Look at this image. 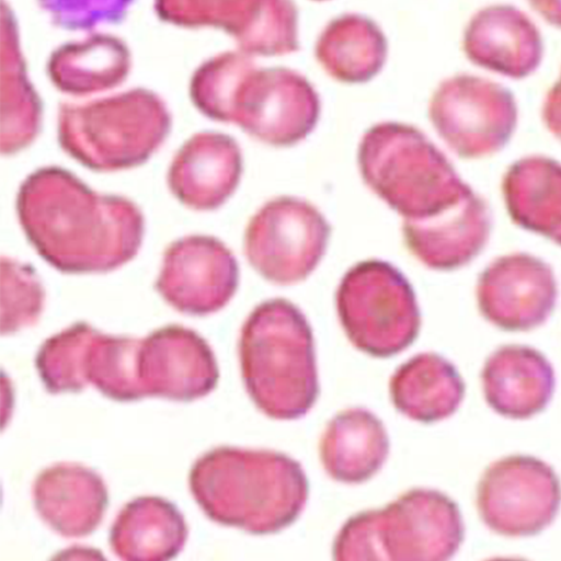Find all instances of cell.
Instances as JSON below:
<instances>
[{"instance_id": "obj_12", "label": "cell", "mask_w": 561, "mask_h": 561, "mask_svg": "<svg viewBox=\"0 0 561 561\" xmlns=\"http://www.w3.org/2000/svg\"><path fill=\"white\" fill-rule=\"evenodd\" d=\"M239 266L217 238L192 234L169 244L154 287L181 313L203 317L222 309L233 297Z\"/></svg>"}, {"instance_id": "obj_1", "label": "cell", "mask_w": 561, "mask_h": 561, "mask_svg": "<svg viewBox=\"0 0 561 561\" xmlns=\"http://www.w3.org/2000/svg\"><path fill=\"white\" fill-rule=\"evenodd\" d=\"M16 214L41 257L67 274L118 268L138 253L145 231L136 204L98 193L59 167L27 175L19 187Z\"/></svg>"}, {"instance_id": "obj_16", "label": "cell", "mask_w": 561, "mask_h": 561, "mask_svg": "<svg viewBox=\"0 0 561 561\" xmlns=\"http://www.w3.org/2000/svg\"><path fill=\"white\" fill-rule=\"evenodd\" d=\"M242 173L238 142L228 135L204 131L186 140L173 157L168 186L195 210H214L234 193Z\"/></svg>"}, {"instance_id": "obj_18", "label": "cell", "mask_w": 561, "mask_h": 561, "mask_svg": "<svg viewBox=\"0 0 561 561\" xmlns=\"http://www.w3.org/2000/svg\"><path fill=\"white\" fill-rule=\"evenodd\" d=\"M463 50L474 65L519 79L540 65L542 39L525 13L512 5L496 4L471 18L463 35Z\"/></svg>"}, {"instance_id": "obj_27", "label": "cell", "mask_w": 561, "mask_h": 561, "mask_svg": "<svg viewBox=\"0 0 561 561\" xmlns=\"http://www.w3.org/2000/svg\"><path fill=\"white\" fill-rule=\"evenodd\" d=\"M39 129V107L28 93L3 95L1 152L11 156L33 142Z\"/></svg>"}, {"instance_id": "obj_15", "label": "cell", "mask_w": 561, "mask_h": 561, "mask_svg": "<svg viewBox=\"0 0 561 561\" xmlns=\"http://www.w3.org/2000/svg\"><path fill=\"white\" fill-rule=\"evenodd\" d=\"M491 229L485 202L472 190L434 216L403 219V242L425 266L451 271L468 264L484 248Z\"/></svg>"}, {"instance_id": "obj_14", "label": "cell", "mask_w": 561, "mask_h": 561, "mask_svg": "<svg viewBox=\"0 0 561 561\" xmlns=\"http://www.w3.org/2000/svg\"><path fill=\"white\" fill-rule=\"evenodd\" d=\"M139 373L146 397L181 402L206 397L219 379L207 341L178 324L162 327L141 339Z\"/></svg>"}, {"instance_id": "obj_26", "label": "cell", "mask_w": 561, "mask_h": 561, "mask_svg": "<svg viewBox=\"0 0 561 561\" xmlns=\"http://www.w3.org/2000/svg\"><path fill=\"white\" fill-rule=\"evenodd\" d=\"M45 291L34 268L1 257V334L10 335L37 322Z\"/></svg>"}, {"instance_id": "obj_22", "label": "cell", "mask_w": 561, "mask_h": 561, "mask_svg": "<svg viewBox=\"0 0 561 561\" xmlns=\"http://www.w3.org/2000/svg\"><path fill=\"white\" fill-rule=\"evenodd\" d=\"M389 391L401 414L421 423H433L457 411L465 396V382L450 362L427 352L396 369Z\"/></svg>"}, {"instance_id": "obj_3", "label": "cell", "mask_w": 561, "mask_h": 561, "mask_svg": "<svg viewBox=\"0 0 561 561\" xmlns=\"http://www.w3.org/2000/svg\"><path fill=\"white\" fill-rule=\"evenodd\" d=\"M239 362L245 390L271 419L306 415L319 394L314 341L302 311L273 298L257 305L239 337Z\"/></svg>"}, {"instance_id": "obj_24", "label": "cell", "mask_w": 561, "mask_h": 561, "mask_svg": "<svg viewBox=\"0 0 561 561\" xmlns=\"http://www.w3.org/2000/svg\"><path fill=\"white\" fill-rule=\"evenodd\" d=\"M386 38L374 21L357 14L333 20L321 33L316 56L323 69L342 82L370 80L382 68Z\"/></svg>"}, {"instance_id": "obj_7", "label": "cell", "mask_w": 561, "mask_h": 561, "mask_svg": "<svg viewBox=\"0 0 561 561\" xmlns=\"http://www.w3.org/2000/svg\"><path fill=\"white\" fill-rule=\"evenodd\" d=\"M203 113L237 124L264 144L288 147L313 130L320 100L308 80L290 69H252L250 75H233L216 85Z\"/></svg>"}, {"instance_id": "obj_29", "label": "cell", "mask_w": 561, "mask_h": 561, "mask_svg": "<svg viewBox=\"0 0 561 561\" xmlns=\"http://www.w3.org/2000/svg\"><path fill=\"white\" fill-rule=\"evenodd\" d=\"M528 1L548 23L561 28V0Z\"/></svg>"}, {"instance_id": "obj_6", "label": "cell", "mask_w": 561, "mask_h": 561, "mask_svg": "<svg viewBox=\"0 0 561 561\" xmlns=\"http://www.w3.org/2000/svg\"><path fill=\"white\" fill-rule=\"evenodd\" d=\"M164 105L130 93L87 105L62 106L58 141L71 158L94 171H118L146 162L169 134Z\"/></svg>"}, {"instance_id": "obj_21", "label": "cell", "mask_w": 561, "mask_h": 561, "mask_svg": "<svg viewBox=\"0 0 561 561\" xmlns=\"http://www.w3.org/2000/svg\"><path fill=\"white\" fill-rule=\"evenodd\" d=\"M388 454L386 427L364 408H351L331 419L319 444L325 472L346 484L369 480L383 466Z\"/></svg>"}, {"instance_id": "obj_20", "label": "cell", "mask_w": 561, "mask_h": 561, "mask_svg": "<svg viewBox=\"0 0 561 561\" xmlns=\"http://www.w3.org/2000/svg\"><path fill=\"white\" fill-rule=\"evenodd\" d=\"M187 537V524L175 504L145 495L121 508L110 529L108 543L122 560L164 561L180 553Z\"/></svg>"}, {"instance_id": "obj_17", "label": "cell", "mask_w": 561, "mask_h": 561, "mask_svg": "<svg viewBox=\"0 0 561 561\" xmlns=\"http://www.w3.org/2000/svg\"><path fill=\"white\" fill-rule=\"evenodd\" d=\"M32 499L41 519L65 538L92 534L108 505L103 478L75 462H57L41 470L32 485Z\"/></svg>"}, {"instance_id": "obj_10", "label": "cell", "mask_w": 561, "mask_h": 561, "mask_svg": "<svg viewBox=\"0 0 561 561\" xmlns=\"http://www.w3.org/2000/svg\"><path fill=\"white\" fill-rule=\"evenodd\" d=\"M440 138L460 158H481L501 150L517 123L514 95L490 80L458 75L443 81L428 107Z\"/></svg>"}, {"instance_id": "obj_2", "label": "cell", "mask_w": 561, "mask_h": 561, "mask_svg": "<svg viewBox=\"0 0 561 561\" xmlns=\"http://www.w3.org/2000/svg\"><path fill=\"white\" fill-rule=\"evenodd\" d=\"M188 486L213 522L253 535L275 534L301 514L309 482L301 465L279 451L218 446L191 467Z\"/></svg>"}, {"instance_id": "obj_19", "label": "cell", "mask_w": 561, "mask_h": 561, "mask_svg": "<svg viewBox=\"0 0 561 561\" xmlns=\"http://www.w3.org/2000/svg\"><path fill=\"white\" fill-rule=\"evenodd\" d=\"M485 401L499 414L528 419L548 405L556 387L554 371L543 354L526 345H504L485 360Z\"/></svg>"}, {"instance_id": "obj_13", "label": "cell", "mask_w": 561, "mask_h": 561, "mask_svg": "<svg viewBox=\"0 0 561 561\" xmlns=\"http://www.w3.org/2000/svg\"><path fill=\"white\" fill-rule=\"evenodd\" d=\"M557 296L550 265L522 252L495 259L477 284L481 314L505 331H528L541 325L554 309Z\"/></svg>"}, {"instance_id": "obj_9", "label": "cell", "mask_w": 561, "mask_h": 561, "mask_svg": "<svg viewBox=\"0 0 561 561\" xmlns=\"http://www.w3.org/2000/svg\"><path fill=\"white\" fill-rule=\"evenodd\" d=\"M331 227L309 202L279 196L250 219L243 250L250 265L266 280L289 285L306 279L323 257Z\"/></svg>"}, {"instance_id": "obj_8", "label": "cell", "mask_w": 561, "mask_h": 561, "mask_svg": "<svg viewBox=\"0 0 561 561\" xmlns=\"http://www.w3.org/2000/svg\"><path fill=\"white\" fill-rule=\"evenodd\" d=\"M335 306L350 342L374 357H390L416 339L421 313L405 276L382 260H366L342 277Z\"/></svg>"}, {"instance_id": "obj_25", "label": "cell", "mask_w": 561, "mask_h": 561, "mask_svg": "<svg viewBox=\"0 0 561 561\" xmlns=\"http://www.w3.org/2000/svg\"><path fill=\"white\" fill-rule=\"evenodd\" d=\"M141 339L110 335L92 329L84 350L81 376L104 397L129 402L146 398L139 373Z\"/></svg>"}, {"instance_id": "obj_28", "label": "cell", "mask_w": 561, "mask_h": 561, "mask_svg": "<svg viewBox=\"0 0 561 561\" xmlns=\"http://www.w3.org/2000/svg\"><path fill=\"white\" fill-rule=\"evenodd\" d=\"M542 118L547 128L561 139V77L546 95Z\"/></svg>"}, {"instance_id": "obj_11", "label": "cell", "mask_w": 561, "mask_h": 561, "mask_svg": "<svg viewBox=\"0 0 561 561\" xmlns=\"http://www.w3.org/2000/svg\"><path fill=\"white\" fill-rule=\"evenodd\" d=\"M561 504V484L545 461L524 455L491 463L477 486L483 523L507 537L533 536L548 527Z\"/></svg>"}, {"instance_id": "obj_5", "label": "cell", "mask_w": 561, "mask_h": 561, "mask_svg": "<svg viewBox=\"0 0 561 561\" xmlns=\"http://www.w3.org/2000/svg\"><path fill=\"white\" fill-rule=\"evenodd\" d=\"M463 534L458 505L437 490L419 488L382 508L350 517L332 553L339 561H444L458 551Z\"/></svg>"}, {"instance_id": "obj_4", "label": "cell", "mask_w": 561, "mask_h": 561, "mask_svg": "<svg viewBox=\"0 0 561 561\" xmlns=\"http://www.w3.org/2000/svg\"><path fill=\"white\" fill-rule=\"evenodd\" d=\"M366 185L403 219H423L449 208L471 187L417 128L396 122L374 125L357 153Z\"/></svg>"}, {"instance_id": "obj_23", "label": "cell", "mask_w": 561, "mask_h": 561, "mask_svg": "<svg viewBox=\"0 0 561 561\" xmlns=\"http://www.w3.org/2000/svg\"><path fill=\"white\" fill-rule=\"evenodd\" d=\"M512 220L561 245V164L542 156L514 162L502 183Z\"/></svg>"}]
</instances>
